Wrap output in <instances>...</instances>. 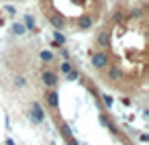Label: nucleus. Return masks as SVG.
Returning <instances> with one entry per match:
<instances>
[{"label": "nucleus", "mask_w": 149, "mask_h": 145, "mask_svg": "<svg viewBox=\"0 0 149 145\" xmlns=\"http://www.w3.org/2000/svg\"><path fill=\"white\" fill-rule=\"evenodd\" d=\"M0 2H23V0H0Z\"/></svg>", "instance_id": "3"}, {"label": "nucleus", "mask_w": 149, "mask_h": 145, "mask_svg": "<svg viewBox=\"0 0 149 145\" xmlns=\"http://www.w3.org/2000/svg\"><path fill=\"white\" fill-rule=\"evenodd\" d=\"M108 0H37L43 21L55 33H90L106 15Z\"/></svg>", "instance_id": "2"}, {"label": "nucleus", "mask_w": 149, "mask_h": 145, "mask_svg": "<svg viewBox=\"0 0 149 145\" xmlns=\"http://www.w3.org/2000/svg\"><path fill=\"white\" fill-rule=\"evenodd\" d=\"M123 98H145L149 86V0H116L92 29L88 70Z\"/></svg>", "instance_id": "1"}]
</instances>
